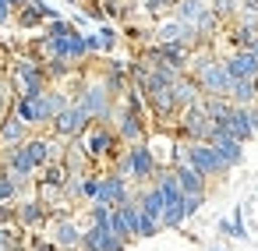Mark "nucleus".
Masks as SVG:
<instances>
[{
    "instance_id": "12",
    "label": "nucleus",
    "mask_w": 258,
    "mask_h": 251,
    "mask_svg": "<svg viewBox=\"0 0 258 251\" xmlns=\"http://www.w3.org/2000/svg\"><path fill=\"white\" fill-rule=\"evenodd\" d=\"M15 223H18L22 230H36V226H43V223H46V209H43V202H39V198H25V202H18V205H15Z\"/></svg>"
},
{
    "instance_id": "1",
    "label": "nucleus",
    "mask_w": 258,
    "mask_h": 251,
    "mask_svg": "<svg viewBox=\"0 0 258 251\" xmlns=\"http://www.w3.org/2000/svg\"><path fill=\"white\" fill-rule=\"evenodd\" d=\"M113 173L124 177V180H152V177L159 173V166H156L149 145H145V142H135V145H127V149L117 156V170H113Z\"/></svg>"
},
{
    "instance_id": "18",
    "label": "nucleus",
    "mask_w": 258,
    "mask_h": 251,
    "mask_svg": "<svg viewBox=\"0 0 258 251\" xmlns=\"http://www.w3.org/2000/svg\"><path fill=\"white\" fill-rule=\"evenodd\" d=\"M205 8H209V4H202V0H177V4H173V18H177L180 25H195Z\"/></svg>"
},
{
    "instance_id": "9",
    "label": "nucleus",
    "mask_w": 258,
    "mask_h": 251,
    "mask_svg": "<svg viewBox=\"0 0 258 251\" xmlns=\"http://www.w3.org/2000/svg\"><path fill=\"white\" fill-rule=\"evenodd\" d=\"M92 202H96V205H106V209H117V205L131 202V187H127V180H124V177L106 173V177H99V191H96V198H92Z\"/></svg>"
},
{
    "instance_id": "4",
    "label": "nucleus",
    "mask_w": 258,
    "mask_h": 251,
    "mask_svg": "<svg viewBox=\"0 0 258 251\" xmlns=\"http://www.w3.org/2000/svg\"><path fill=\"white\" fill-rule=\"evenodd\" d=\"M78 142H82L89 163H96V159H103V156H117V135H113L106 124H89Z\"/></svg>"
},
{
    "instance_id": "19",
    "label": "nucleus",
    "mask_w": 258,
    "mask_h": 251,
    "mask_svg": "<svg viewBox=\"0 0 258 251\" xmlns=\"http://www.w3.org/2000/svg\"><path fill=\"white\" fill-rule=\"evenodd\" d=\"M18 195H22V187L11 180V173H8L4 166H0V205H11Z\"/></svg>"
},
{
    "instance_id": "22",
    "label": "nucleus",
    "mask_w": 258,
    "mask_h": 251,
    "mask_svg": "<svg viewBox=\"0 0 258 251\" xmlns=\"http://www.w3.org/2000/svg\"><path fill=\"white\" fill-rule=\"evenodd\" d=\"M180 205H184V219H191V216L205 205V195H184V198H180Z\"/></svg>"
},
{
    "instance_id": "16",
    "label": "nucleus",
    "mask_w": 258,
    "mask_h": 251,
    "mask_svg": "<svg viewBox=\"0 0 258 251\" xmlns=\"http://www.w3.org/2000/svg\"><path fill=\"white\" fill-rule=\"evenodd\" d=\"M135 205H138L149 219H156V223H159V216H163V209H166V202H163V195H159V187H156V184H152V187H145V191H142V198H138Z\"/></svg>"
},
{
    "instance_id": "10",
    "label": "nucleus",
    "mask_w": 258,
    "mask_h": 251,
    "mask_svg": "<svg viewBox=\"0 0 258 251\" xmlns=\"http://www.w3.org/2000/svg\"><path fill=\"white\" fill-rule=\"evenodd\" d=\"M124 247H127V240L113 237L110 226H89V230H82V244H78V251H124Z\"/></svg>"
},
{
    "instance_id": "11",
    "label": "nucleus",
    "mask_w": 258,
    "mask_h": 251,
    "mask_svg": "<svg viewBox=\"0 0 258 251\" xmlns=\"http://www.w3.org/2000/svg\"><path fill=\"white\" fill-rule=\"evenodd\" d=\"M223 68H226L230 82H254V78H258V60H254L251 50H233V53L223 60Z\"/></svg>"
},
{
    "instance_id": "32",
    "label": "nucleus",
    "mask_w": 258,
    "mask_h": 251,
    "mask_svg": "<svg viewBox=\"0 0 258 251\" xmlns=\"http://www.w3.org/2000/svg\"><path fill=\"white\" fill-rule=\"evenodd\" d=\"M71 251H78V247H71Z\"/></svg>"
},
{
    "instance_id": "17",
    "label": "nucleus",
    "mask_w": 258,
    "mask_h": 251,
    "mask_svg": "<svg viewBox=\"0 0 258 251\" xmlns=\"http://www.w3.org/2000/svg\"><path fill=\"white\" fill-rule=\"evenodd\" d=\"M226 99H230L233 106H254V99H258V89H254V82H230V92H226Z\"/></svg>"
},
{
    "instance_id": "23",
    "label": "nucleus",
    "mask_w": 258,
    "mask_h": 251,
    "mask_svg": "<svg viewBox=\"0 0 258 251\" xmlns=\"http://www.w3.org/2000/svg\"><path fill=\"white\" fill-rule=\"evenodd\" d=\"M96 191H99V177L96 173H82V198H96Z\"/></svg>"
},
{
    "instance_id": "25",
    "label": "nucleus",
    "mask_w": 258,
    "mask_h": 251,
    "mask_svg": "<svg viewBox=\"0 0 258 251\" xmlns=\"http://www.w3.org/2000/svg\"><path fill=\"white\" fill-rule=\"evenodd\" d=\"M247 120H251V131H258V106H247Z\"/></svg>"
},
{
    "instance_id": "20",
    "label": "nucleus",
    "mask_w": 258,
    "mask_h": 251,
    "mask_svg": "<svg viewBox=\"0 0 258 251\" xmlns=\"http://www.w3.org/2000/svg\"><path fill=\"white\" fill-rule=\"evenodd\" d=\"M156 233H159V223L149 219V216L138 209V230H135V237H156Z\"/></svg>"
},
{
    "instance_id": "15",
    "label": "nucleus",
    "mask_w": 258,
    "mask_h": 251,
    "mask_svg": "<svg viewBox=\"0 0 258 251\" xmlns=\"http://www.w3.org/2000/svg\"><path fill=\"white\" fill-rule=\"evenodd\" d=\"M29 138V128L15 117V113H8L4 120H0V145H8V149H15V145H22Z\"/></svg>"
},
{
    "instance_id": "26",
    "label": "nucleus",
    "mask_w": 258,
    "mask_h": 251,
    "mask_svg": "<svg viewBox=\"0 0 258 251\" xmlns=\"http://www.w3.org/2000/svg\"><path fill=\"white\" fill-rule=\"evenodd\" d=\"M240 8H247V11H258V0H240Z\"/></svg>"
},
{
    "instance_id": "30",
    "label": "nucleus",
    "mask_w": 258,
    "mask_h": 251,
    "mask_svg": "<svg viewBox=\"0 0 258 251\" xmlns=\"http://www.w3.org/2000/svg\"><path fill=\"white\" fill-rule=\"evenodd\" d=\"M209 251H223V247H209Z\"/></svg>"
},
{
    "instance_id": "28",
    "label": "nucleus",
    "mask_w": 258,
    "mask_h": 251,
    "mask_svg": "<svg viewBox=\"0 0 258 251\" xmlns=\"http://www.w3.org/2000/svg\"><path fill=\"white\" fill-rule=\"evenodd\" d=\"M8 4H11V8H25V4H29V0H8Z\"/></svg>"
},
{
    "instance_id": "31",
    "label": "nucleus",
    "mask_w": 258,
    "mask_h": 251,
    "mask_svg": "<svg viewBox=\"0 0 258 251\" xmlns=\"http://www.w3.org/2000/svg\"><path fill=\"white\" fill-rule=\"evenodd\" d=\"M68 4H78V0H68Z\"/></svg>"
},
{
    "instance_id": "7",
    "label": "nucleus",
    "mask_w": 258,
    "mask_h": 251,
    "mask_svg": "<svg viewBox=\"0 0 258 251\" xmlns=\"http://www.w3.org/2000/svg\"><path fill=\"white\" fill-rule=\"evenodd\" d=\"M85 128H89V113H85L78 103H71L64 113H57V117H53V135H57L60 142L82 138V135H85Z\"/></svg>"
},
{
    "instance_id": "24",
    "label": "nucleus",
    "mask_w": 258,
    "mask_h": 251,
    "mask_svg": "<svg viewBox=\"0 0 258 251\" xmlns=\"http://www.w3.org/2000/svg\"><path fill=\"white\" fill-rule=\"evenodd\" d=\"M8 22H11V4L0 0V25H8Z\"/></svg>"
},
{
    "instance_id": "27",
    "label": "nucleus",
    "mask_w": 258,
    "mask_h": 251,
    "mask_svg": "<svg viewBox=\"0 0 258 251\" xmlns=\"http://www.w3.org/2000/svg\"><path fill=\"white\" fill-rule=\"evenodd\" d=\"M247 50H251V53H254V60H258V36L251 39V46H247Z\"/></svg>"
},
{
    "instance_id": "3",
    "label": "nucleus",
    "mask_w": 258,
    "mask_h": 251,
    "mask_svg": "<svg viewBox=\"0 0 258 251\" xmlns=\"http://www.w3.org/2000/svg\"><path fill=\"white\" fill-rule=\"evenodd\" d=\"M85 113H89V120H110L113 117V103H110V92H106V85L103 82H85L82 89H78V99H75Z\"/></svg>"
},
{
    "instance_id": "2",
    "label": "nucleus",
    "mask_w": 258,
    "mask_h": 251,
    "mask_svg": "<svg viewBox=\"0 0 258 251\" xmlns=\"http://www.w3.org/2000/svg\"><path fill=\"white\" fill-rule=\"evenodd\" d=\"M11 89L18 96H39L46 92V71L36 57H22L15 60V71H11Z\"/></svg>"
},
{
    "instance_id": "21",
    "label": "nucleus",
    "mask_w": 258,
    "mask_h": 251,
    "mask_svg": "<svg viewBox=\"0 0 258 251\" xmlns=\"http://www.w3.org/2000/svg\"><path fill=\"white\" fill-rule=\"evenodd\" d=\"M106 223H110V209L92 202V205H89V226H106Z\"/></svg>"
},
{
    "instance_id": "6",
    "label": "nucleus",
    "mask_w": 258,
    "mask_h": 251,
    "mask_svg": "<svg viewBox=\"0 0 258 251\" xmlns=\"http://www.w3.org/2000/svg\"><path fill=\"white\" fill-rule=\"evenodd\" d=\"M184 163H187L191 170H198L202 177H216V173L226 170L209 142H187V145H184Z\"/></svg>"
},
{
    "instance_id": "13",
    "label": "nucleus",
    "mask_w": 258,
    "mask_h": 251,
    "mask_svg": "<svg viewBox=\"0 0 258 251\" xmlns=\"http://www.w3.org/2000/svg\"><path fill=\"white\" fill-rule=\"evenodd\" d=\"M223 128H226V135H230L233 142H240V145L254 135V131H251V120H247V106H233L230 117L223 120Z\"/></svg>"
},
{
    "instance_id": "14",
    "label": "nucleus",
    "mask_w": 258,
    "mask_h": 251,
    "mask_svg": "<svg viewBox=\"0 0 258 251\" xmlns=\"http://www.w3.org/2000/svg\"><path fill=\"white\" fill-rule=\"evenodd\" d=\"M173 177H177L180 195H205V177H202L198 170H191L187 163H177V166H173Z\"/></svg>"
},
{
    "instance_id": "29",
    "label": "nucleus",
    "mask_w": 258,
    "mask_h": 251,
    "mask_svg": "<svg viewBox=\"0 0 258 251\" xmlns=\"http://www.w3.org/2000/svg\"><path fill=\"white\" fill-rule=\"evenodd\" d=\"M4 117H8V106H4V103H0V120H4Z\"/></svg>"
},
{
    "instance_id": "8",
    "label": "nucleus",
    "mask_w": 258,
    "mask_h": 251,
    "mask_svg": "<svg viewBox=\"0 0 258 251\" xmlns=\"http://www.w3.org/2000/svg\"><path fill=\"white\" fill-rule=\"evenodd\" d=\"M180 135H184L187 142H209V135H212V120L205 117L202 103H191L187 110H180Z\"/></svg>"
},
{
    "instance_id": "5",
    "label": "nucleus",
    "mask_w": 258,
    "mask_h": 251,
    "mask_svg": "<svg viewBox=\"0 0 258 251\" xmlns=\"http://www.w3.org/2000/svg\"><path fill=\"white\" fill-rule=\"evenodd\" d=\"M46 219H50V237L46 240L57 251H71V247L82 244V230H78V223H75L71 212H50Z\"/></svg>"
}]
</instances>
